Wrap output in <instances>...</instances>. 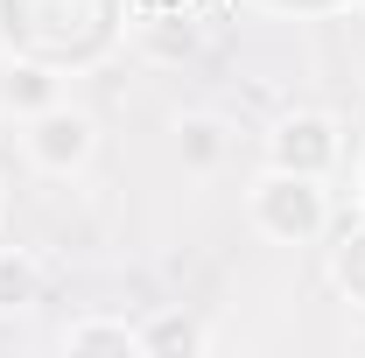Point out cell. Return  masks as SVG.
Returning a JSON list of instances; mask_svg holds the SVG:
<instances>
[{"label": "cell", "instance_id": "1", "mask_svg": "<svg viewBox=\"0 0 365 358\" xmlns=\"http://www.w3.org/2000/svg\"><path fill=\"white\" fill-rule=\"evenodd\" d=\"M246 211H253V225L267 232L274 246H302V239H317L323 218H330L317 176H295V169H267V176L253 183Z\"/></svg>", "mask_w": 365, "mask_h": 358}, {"label": "cell", "instance_id": "2", "mask_svg": "<svg viewBox=\"0 0 365 358\" xmlns=\"http://www.w3.org/2000/svg\"><path fill=\"white\" fill-rule=\"evenodd\" d=\"M29 162L36 169H49V176H71V169H85L91 148H98V127H91V113H78V106H43V113H29Z\"/></svg>", "mask_w": 365, "mask_h": 358}, {"label": "cell", "instance_id": "3", "mask_svg": "<svg viewBox=\"0 0 365 358\" xmlns=\"http://www.w3.org/2000/svg\"><path fill=\"white\" fill-rule=\"evenodd\" d=\"M337 155H344V140H337V120H330V113H288L267 134V162L274 169H295V176H317V183L337 169Z\"/></svg>", "mask_w": 365, "mask_h": 358}, {"label": "cell", "instance_id": "4", "mask_svg": "<svg viewBox=\"0 0 365 358\" xmlns=\"http://www.w3.org/2000/svg\"><path fill=\"white\" fill-rule=\"evenodd\" d=\"M0 106L7 113H43V106H56V78H49L43 63H14L0 78Z\"/></svg>", "mask_w": 365, "mask_h": 358}, {"label": "cell", "instance_id": "5", "mask_svg": "<svg viewBox=\"0 0 365 358\" xmlns=\"http://www.w3.org/2000/svg\"><path fill=\"white\" fill-rule=\"evenodd\" d=\"M36 295H43V267L29 253H0V316L36 310Z\"/></svg>", "mask_w": 365, "mask_h": 358}, {"label": "cell", "instance_id": "6", "mask_svg": "<svg viewBox=\"0 0 365 358\" xmlns=\"http://www.w3.org/2000/svg\"><path fill=\"white\" fill-rule=\"evenodd\" d=\"M176 134H182V162H190L197 176L225 162V120H211V113H190Z\"/></svg>", "mask_w": 365, "mask_h": 358}, {"label": "cell", "instance_id": "7", "mask_svg": "<svg viewBox=\"0 0 365 358\" xmlns=\"http://www.w3.org/2000/svg\"><path fill=\"white\" fill-rule=\"evenodd\" d=\"M63 352H140V330H127V323H106V316H91V323H71L63 330Z\"/></svg>", "mask_w": 365, "mask_h": 358}, {"label": "cell", "instance_id": "8", "mask_svg": "<svg viewBox=\"0 0 365 358\" xmlns=\"http://www.w3.org/2000/svg\"><path fill=\"white\" fill-rule=\"evenodd\" d=\"M330 281L365 310V232H344V239L330 246Z\"/></svg>", "mask_w": 365, "mask_h": 358}, {"label": "cell", "instance_id": "9", "mask_svg": "<svg viewBox=\"0 0 365 358\" xmlns=\"http://www.w3.org/2000/svg\"><path fill=\"white\" fill-rule=\"evenodd\" d=\"M140 352H204V330L190 316H155L140 323Z\"/></svg>", "mask_w": 365, "mask_h": 358}, {"label": "cell", "instance_id": "10", "mask_svg": "<svg viewBox=\"0 0 365 358\" xmlns=\"http://www.w3.org/2000/svg\"><path fill=\"white\" fill-rule=\"evenodd\" d=\"M0 344H14V316H7V323H0Z\"/></svg>", "mask_w": 365, "mask_h": 358}]
</instances>
